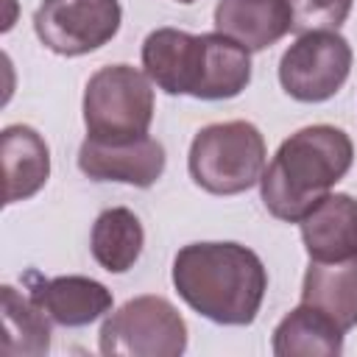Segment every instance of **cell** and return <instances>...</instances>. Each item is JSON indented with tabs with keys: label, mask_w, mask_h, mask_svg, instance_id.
Wrapping results in <instances>:
<instances>
[{
	"label": "cell",
	"mask_w": 357,
	"mask_h": 357,
	"mask_svg": "<svg viewBox=\"0 0 357 357\" xmlns=\"http://www.w3.org/2000/svg\"><path fill=\"white\" fill-rule=\"evenodd\" d=\"M78 167L92 181L151 187L165 173V148L148 134L128 142H98L86 137L78 151Z\"/></svg>",
	"instance_id": "9c48e42d"
},
{
	"label": "cell",
	"mask_w": 357,
	"mask_h": 357,
	"mask_svg": "<svg viewBox=\"0 0 357 357\" xmlns=\"http://www.w3.org/2000/svg\"><path fill=\"white\" fill-rule=\"evenodd\" d=\"M173 287L198 315L223 326H245L262 307L268 271L240 243H190L173 259Z\"/></svg>",
	"instance_id": "6da1fadb"
},
{
	"label": "cell",
	"mask_w": 357,
	"mask_h": 357,
	"mask_svg": "<svg viewBox=\"0 0 357 357\" xmlns=\"http://www.w3.org/2000/svg\"><path fill=\"white\" fill-rule=\"evenodd\" d=\"M268 148L254 123L229 120L204 126L190 145L192 181L212 195H237L254 187L265 170Z\"/></svg>",
	"instance_id": "277c9868"
},
{
	"label": "cell",
	"mask_w": 357,
	"mask_h": 357,
	"mask_svg": "<svg viewBox=\"0 0 357 357\" xmlns=\"http://www.w3.org/2000/svg\"><path fill=\"white\" fill-rule=\"evenodd\" d=\"M354 0H287L293 11V31L307 33V31H337Z\"/></svg>",
	"instance_id": "ac0fdd59"
},
{
	"label": "cell",
	"mask_w": 357,
	"mask_h": 357,
	"mask_svg": "<svg viewBox=\"0 0 357 357\" xmlns=\"http://www.w3.org/2000/svg\"><path fill=\"white\" fill-rule=\"evenodd\" d=\"M351 45L337 31H307L282 53L279 84L301 103L329 100L351 73Z\"/></svg>",
	"instance_id": "52a82bcc"
},
{
	"label": "cell",
	"mask_w": 357,
	"mask_h": 357,
	"mask_svg": "<svg viewBox=\"0 0 357 357\" xmlns=\"http://www.w3.org/2000/svg\"><path fill=\"white\" fill-rule=\"evenodd\" d=\"M354 145L337 126H307L290 134L259 176L265 209L287 223H298L351 170Z\"/></svg>",
	"instance_id": "3957f363"
},
{
	"label": "cell",
	"mask_w": 357,
	"mask_h": 357,
	"mask_svg": "<svg viewBox=\"0 0 357 357\" xmlns=\"http://www.w3.org/2000/svg\"><path fill=\"white\" fill-rule=\"evenodd\" d=\"M298 223L310 259L337 262L357 257V198L349 192L324 195Z\"/></svg>",
	"instance_id": "30bf717a"
},
{
	"label": "cell",
	"mask_w": 357,
	"mask_h": 357,
	"mask_svg": "<svg viewBox=\"0 0 357 357\" xmlns=\"http://www.w3.org/2000/svg\"><path fill=\"white\" fill-rule=\"evenodd\" d=\"M98 349L106 357H178L187 349V324L167 298L137 296L109 312Z\"/></svg>",
	"instance_id": "8992f818"
},
{
	"label": "cell",
	"mask_w": 357,
	"mask_h": 357,
	"mask_svg": "<svg viewBox=\"0 0 357 357\" xmlns=\"http://www.w3.org/2000/svg\"><path fill=\"white\" fill-rule=\"evenodd\" d=\"M215 28L248 53L265 50L293 31V11L287 0H218Z\"/></svg>",
	"instance_id": "8fae6325"
},
{
	"label": "cell",
	"mask_w": 357,
	"mask_h": 357,
	"mask_svg": "<svg viewBox=\"0 0 357 357\" xmlns=\"http://www.w3.org/2000/svg\"><path fill=\"white\" fill-rule=\"evenodd\" d=\"M120 0H42L33 14L39 42L59 56H84L120 31Z\"/></svg>",
	"instance_id": "ba28073f"
},
{
	"label": "cell",
	"mask_w": 357,
	"mask_h": 357,
	"mask_svg": "<svg viewBox=\"0 0 357 357\" xmlns=\"http://www.w3.org/2000/svg\"><path fill=\"white\" fill-rule=\"evenodd\" d=\"M176 3H195V0H176Z\"/></svg>",
	"instance_id": "d6986e66"
},
{
	"label": "cell",
	"mask_w": 357,
	"mask_h": 357,
	"mask_svg": "<svg viewBox=\"0 0 357 357\" xmlns=\"http://www.w3.org/2000/svg\"><path fill=\"white\" fill-rule=\"evenodd\" d=\"M33 301L59 326H86L112 312V290L89 276H56L31 287Z\"/></svg>",
	"instance_id": "7c38bea8"
},
{
	"label": "cell",
	"mask_w": 357,
	"mask_h": 357,
	"mask_svg": "<svg viewBox=\"0 0 357 357\" xmlns=\"http://www.w3.org/2000/svg\"><path fill=\"white\" fill-rule=\"evenodd\" d=\"M343 329L310 304L290 310L273 329V354L276 357H337L343 351Z\"/></svg>",
	"instance_id": "9a60e30c"
},
{
	"label": "cell",
	"mask_w": 357,
	"mask_h": 357,
	"mask_svg": "<svg viewBox=\"0 0 357 357\" xmlns=\"http://www.w3.org/2000/svg\"><path fill=\"white\" fill-rule=\"evenodd\" d=\"M153 123L151 78L131 64H109L89 75L84 89L86 137L98 142H128L145 137Z\"/></svg>",
	"instance_id": "5b68a950"
},
{
	"label": "cell",
	"mask_w": 357,
	"mask_h": 357,
	"mask_svg": "<svg viewBox=\"0 0 357 357\" xmlns=\"http://www.w3.org/2000/svg\"><path fill=\"white\" fill-rule=\"evenodd\" d=\"M3 354L8 357H42L50 349V318L33 301V296H22L17 287L3 284Z\"/></svg>",
	"instance_id": "e0dca14e"
},
{
	"label": "cell",
	"mask_w": 357,
	"mask_h": 357,
	"mask_svg": "<svg viewBox=\"0 0 357 357\" xmlns=\"http://www.w3.org/2000/svg\"><path fill=\"white\" fill-rule=\"evenodd\" d=\"M301 301L329 315L343 332L357 326V257L337 262L310 259L301 282Z\"/></svg>",
	"instance_id": "5bb4252c"
},
{
	"label": "cell",
	"mask_w": 357,
	"mask_h": 357,
	"mask_svg": "<svg viewBox=\"0 0 357 357\" xmlns=\"http://www.w3.org/2000/svg\"><path fill=\"white\" fill-rule=\"evenodd\" d=\"M3 173H6V204L28 201L36 195L50 176V151L42 134L31 126H6L0 134Z\"/></svg>",
	"instance_id": "4fadbf2b"
},
{
	"label": "cell",
	"mask_w": 357,
	"mask_h": 357,
	"mask_svg": "<svg viewBox=\"0 0 357 357\" xmlns=\"http://www.w3.org/2000/svg\"><path fill=\"white\" fill-rule=\"evenodd\" d=\"M145 75L167 95L198 100L237 98L251 81V56L223 33L156 28L142 42Z\"/></svg>",
	"instance_id": "7a4b0ae2"
},
{
	"label": "cell",
	"mask_w": 357,
	"mask_h": 357,
	"mask_svg": "<svg viewBox=\"0 0 357 357\" xmlns=\"http://www.w3.org/2000/svg\"><path fill=\"white\" fill-rule=\"evenodd\" d=\"M145 245V231L139 218L126 206L103 209L89 234V248L95 262L109 273H126L134 268Z\"/></svg>",
	"instance_id": "2e32d148"
}]
</instances>
